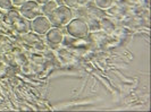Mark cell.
Listing matches in <instances>:
<instances>
[{"label": "cell", "mask_w": 151, "mask_h": 112, "mask_svg": "<svg viewBox=\"0 0 151 112\" xmlns=\"http://www.w3.org/2000/svg\"><path fill=\"white\" fill-rule=\"evenodd\" d=\"M48 18L56 27H65L73 19V11L67 6L60 5L48 16Z\"/></svg>", "instance_id": "cell-1"}, {"label": "cell", "mask_w": 151, "mask_h": 112, "mask_svg": "<svg viewBox=\"0 0 151 112\" xmlns=\"http://www.w3.org/2000/svg\"><path fill=\"white\" fill-rule=\"evenodd\" d=\"M66 27V32L70 36L75 37V39H82L86 36L90 32V26L88 22L83 18H73L70 22L68 23Z\"/></svg>", "instance_id": "cell-2"}, {"label": "cell", "mask_w": 151, "mask_h": 112, "mask_svg": "<svg viewBox=\"0 0 151 112\" xmlns=\"http://www.w3.org/2000/svg\"><path fill=\"white\" fill-rule=\"evenodd\" d=\"M18 11L23 18H25L27 21H32L35 17L42 15L41 6L35 2V0H26L23 5L19 6Z\"/></svg>", "instance_id": "cell-3"}, {"label": "cell", "mask_w": 151, "mask_h": 112, "mask_svg": "<svg viewBox=\"0 0 151 112\" xmlns=\"http://www.w3.org/2000/svg\"><path fill=\"white\" fill-rule=\"evenodd\" d=\"M52 27L49 18L45 15H40L30 21V30L37 35H45V33Z\"/></svg>", "instance_id": "cell-4"}, {"label": "cell", "mask_w": 151, "mask_h": 112, "mask_svg": "<svg viewBox=\"0 0 151 112\" xmlns=\"http://www.w3.org/2000/svg\"><path fill=\"white\" fill-rule=\"evenodd\" d=\"M64 32L61 27H51L45 33V40L47 42L52 46H57L63 43L64 41Z\"/></svg>", "instance_id": "cell-5"}, {"label": "cell", "mask_w": 151, "mask_h": 112, "mask_svg": "<svg viewBox=\"0 0 151 112\" xmlns=\"http://www.w3.org/2000/svg\"><path fill=\"white\" fill-rule=\"evenodd\" d=\"M22 18V16L19 14V11H16L13 9H9L7 10V14L4 15V22L7 23V24H12V25H15L16 23L18 22L19 19Z\"/></svg>", "instance_id": "cell-6"}, {"label": "cell", "mask_w": 151, "mask_h": 112, "mask_svg": "<svg viewBox=\"0 0 151 112\" xmlns=\"http://www.w3.org/2000/svg\"><path fill=\"white\" fill-rule=\"evenodd\" d=\"M13 49V42L5 35H0V53L9 52Z\"/></svg>", "instance_id": "cell-7"}, {"label": "cell", "mask_w": 151, "mask_h": 112, "mask_svg": "<svg viewBox=\"0 0 151 112\" xmlns=\"http://www.w3.org/2000/svg\"><path fill=\"white\" fill-rule=\"evenodd\" d=\"M57 7H58V4H57L55 0H50V1H48L47 4L41 6V13H42V15H45L48 17Z\"/></svg>", "instance_id": "cell-8"}, {"label": "cell", "mask_w": 151, "mask_h": 112, "mask_svg": "<svg viewBox=\"0 0 151 112\" xmlns=\"http://www.w3.org/2000/svg\"><path fill=\"white\" fill-rule=\"evenodd\" d=\"M96 6L99 8V9H109V8L113 7L114 5V0H93Z\"/></svg>", "instance_id": "cell-9"}, {"label": "cell", "mask_w": 151, "mask_h": 112, "mask_svg": "<svg viewBox=\"0 0 151 112\" xmlns=\"http://www.w3.org/2000/svg\"><path fill=\"white\" fill-rule=\"evenodd\" d=\"M101 27H102V30L107 32V33H113L114 30H115V25L113 24V22H110L109 19H107V18H104L102 21H101Z\"/></svg>", "instance_id": "cell-10"}, {"label": "cell", "mask_w": 151, "mask_h": 112, "mask_svg": "<svg viewBox=\"0 0 151 112\" xmlns=\"http://www.w3.org/2000/svg\"><path fill=\"white\" fill-rule=\"evenodd\" d=\"M13 8V2L12 0H0V10L7 11Z\"/></svg>", "instance_id": "cell-11"}, {"label": "cell", "mask_w": 151, "mask_h": 112, "mask_svg": "<svg viewBox=\"0 0 151 112\" xmlns=\"http://www.w3.org/2000/svg\"><path fill=\"white\" fill-rule=\"evenodd\" d=\"M63 5L69 8H74L78 6V1L77 0H63Z\"/></svg>", "instance_id": "cell-12"}, {"label": "cell", "mask_w": 151, "mask_h": 112, "mask_svg": "<svg viewBox=\"0 0 151 112\" xmlns=\"http://www.w3.org/2000/svg\"><path fill=\"white\" fill-rule=\"evenodd\" d=\"M25 1H26V0H12L13 6H16V7H19V6H21V5H23Z\"/></svg>", "instance_id": "cell-13"}, {"label": "cell", "mask_w": 151, "mask_h": 112, "mask_svg": "<svg viewBox=\"0 0 151 112\" xmlns=\"http://www.w3.org/2000/svg\"><path fill=\"white\" fill-rule=\"evenodd\" d=\"M48 1H50V0H35V2H37V4H39L40 6H42V5L47 4Z\"/></svg>", "instance_id": "cell-14"}, {"label": "cell", "mask_w": 151, "mask_h": 112, "mask_svg": "<svg viewBox=\"0 0 151 112\" xmlns=\"http://www.w3.org/2000/svg\"><path fill=\"white\" fill-rule=\"evenodd\" d=\"M78 1V5H85L88 2V0H77Z\"/></svg>", "instance_id": "cell-15"}, {"label": "cell", "mask_w": 151, "mask_h": 112, "mask_svg": "<svg viewBox=\"0 0 151 112\" xmlns=\"http://www.w3.org/2000/svg\"><path fill=\"white\" fill-rule=\"evenodd\" d=\"M4 19V13H2V10H0V21H2Z\"/></svg>", "instance_id": "cell-16"}]
</instances>
